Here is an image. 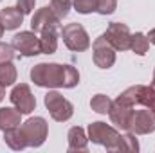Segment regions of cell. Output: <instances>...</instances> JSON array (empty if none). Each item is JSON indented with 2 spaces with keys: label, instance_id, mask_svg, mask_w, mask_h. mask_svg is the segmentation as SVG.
I'll list each match as a JSON object with an SVG mask.
<instances>
[{
  "label": "cell",
  "instance_id": "cell-5",
  "mask_svg": "<svg viewBox=\"0 0 155 153\" xmlns=\"http://www.w3.org/2000/svg\"><path fill=\"white\" fill-rule=\"evenodd\" d=\"M25 141H27V146L31 148H38L45 142L47 139V133H49V126H47V121L43 117H31L27 119L22 126H20Z\"/></svg>",
  "mask_w": 155,
  "mask_h": 153
},
{
  "label": "cell",
  "instance_id": "cell-25",
  "mask_svg": "<svg viewBox=\"0 0 155 153\" xmlns=\"http://www.w3.org/2000/svg\"><path fill=\"white\" fill-rule=\"evenodd\" d=\"M117 7V0H97V11L99 15L107 16V15H112Z\"/></svg>",
  "mask_w": 155,
  "mask_h": 153
},
{
  "label": "cell",
  "instance_id": "cell-1",
  "mask_svg": "<svg viewBox=\"0 0 155 153\" xmlns=\"http://www.w3.org/2000/svg\"><path fill=\"white\" fill-rule=\"evenodd\" d=\"M31 81L41 88H74L79 83V72L72 65L38 63L31 69Z\"/></svg>",
  "mask_w": 155,
  "mask_h": 153
},
{
  "label": "cell",
  "instance_id": "cell-14",
  "mask_svg": "<svg viewBox=\"0 0 155 153\" xmlns=\"http://www.w3.org/2000/svg\"><path fill=\"white\" fill-rule=\"evenodd\" d=\"M61 27L60 25H49L40 31V47L41 54H52L58 49V38H60Z\"/></svg>",
  "mask_w": 155,
  "mask_h": 153
},
{
  "label": "cell",
  "instance_id": "cell-21",
  "mask_svg": "<svg viewBox=\"0 0 155 153\" xmlns=\"http://www.w3.org/2000/svg\"><path fill=\"white\" fill-rule=\"evenodd\" d=\"M130 49L137 54V56H144L150 49V40L146 34L143 33H135L132 34V43H130Z\"/></svg>",
  "mask_w": 155,
  "mask_h": 153
},
{
  "label": "cell",
  "instance_id": "cell-10",
  "mask_svg": "<svg viewBox=\"0 0 155 153\" xmlns=\"http://www.w3.org/2000/svg\"><path fill=\"white\" fill-rule=\"evenodd\" d=\"M128 132H132V133H135V135L153 133L155 132V112H152L150 108L134 110L132 119H130Z\"/></svg>",
  "mask_w": 155,
  "mask_h": 153
},
{
  "label": "cell",
  "instance_id": "cell-8",
  "mask_svg": "<svg viewBox=\"0 0 155 153\" xmlns=\"http://www.w3.org/2000/svg\"><path fill=\"white\" fill-rule=\"evenodd\" d=\"M9 97H11V103L15 105V108H16L22 115L31 114V112L36 108V99H35V96H33V92H31V86H29L27 83L16 85V86L11 90Z\"/></svg>",
  "mask_w": 155,
  "mask_h": 153
},
{
  "label": "cell",
  "instance_id": "cell-16",
  "mask_svg": "<svg viewBox=\"0 0 155 153\" xmlns=\"http://www.w3.org/2000/svg\"><path fill=\"white\" fill-rule=\"evenodd\" d=\"M67 141H69V151H87L88 148V135L79 126H72L69 130Z\"/></svg>",
  "mask_w": 155,
  "mask_h": 153
},
{
  "label": "cell",
  "instance_id": "cell-4",
  "mask_svg": "<svg viewBox=\"0 0 155 153\" xmlns=\"http://www.w3.org/2000/svg\"><path fill=\"white\" fill-rule=\"evenodd\" d=\"M61 38L63 43L67 45V49L74 50V52H81V50H87L90 47V38H88V33L85 31V27L81 24H67L65 27H61Z\"/></svg>",
  "mask_w": 155,
  "mask_h": 153
},
{
  "label": "cell",
  "instance_id": "cell-9",
  "mask_svg": "<svg viewBox=\"0 0 155 153\" xmlns=\"http://www.w3.org/2000/svg\"><path fill=\"white\" fill-rule=\"evenodd\" d=\"M103 34H105V38L110 41V45L116 50H128L130 49L132 33H130V29H128L126 24L112 22V24H108V27H107V31Z\"/></svg>",
  "mask_w": 155,
  "mask_h": 153
},
{
  "label": "cell",
  "instance_id": "cell-32",
  "mask_svg": "<svg viewBox=\"0 0 155 153\" xmlns=\"http://www.w3.org/2000/svg\"><path fill=\"white\" fill-rule=\"evenodd\" d=\"M0 2H2V0H0Z\"/></svg>",
  "mask_w": 155,
  "mask_h": 153
},
{
  "label": "cell",
  "instance_id": "cell-27",
  "mask_svg": "<svg viewBox=\"0 0 155 153\" xmlns=\"http://www.w3.org/2000/svg\"><path fill=\"white\" fill-rule=\"evenodd\" d=\"M35 4H36V0H16V7L24 13V15H29V13H33V9H35Z\"/></svg>",
  "mask_w": 155,
  "mask_h": 153
},
{
  "label": "cell",
  "instance_id": "cell-19",
  "mask_svg": "<svg viewBox=\"0 0 155 153\" xmlns=\"http://www.w3.org/2000/svg\"><path fill=\"white\" fill-rule=\"evenodd\" d=\"M114 151H126V153H137L139 151V142L135 139V133H126V135H121L119 142H117L116 150Z\"/></svg>",
  "mask_w": 155,
  "mask_h": 153
},
{
  "label": "cell",
  "instance_id": "cell-17",
  "mask_svg": "<svg viewBox=\"0 0 155 153\" xmlns=\"http://www.w3.org/2000/svg\"><path fill=\"white\" fill-rule=\"evenodd\" d=\"M4 142H5L11 150H15V151H20V150L27 148V141H25V137H24L20 126L4 130Z\"/></svg>",
  "mask_w": 155,
  "mask_h": 153
},
{
  "label": "cell",
  "instance_id": "cell-26",
  "mask_svg": "<svg viewBox=\"0 0 155 153\" xmlns=\"http://www.w3.org/2000/svg\"><path fill=\"white\" fill-rule=\"evenodd\" d=\"M15 47L9 45V43H4L0 41V63H7V61H13L15 60Z\"/></svg>",
  "mask_w": 155,
  "mask_h": 153
},
{
  "label": "cell",
  "instance_id": "cell-3",
  "mask_svg": "<svg viewBox=\"0 0 155 153\" xmlns=\"http://www.w3.org/2000/svg\"><path fill=\"white\" fill-rule=\"evenodd\" d=\"M43 103H45V106H47L51 117H52L54 121H58V122H65V121H69V119L74 115V106H72V103H71L69 99H65V97H63L60 92H56V90H49V92L45 94V97H43Z\"/></svg>",
  "mask_w": 155,
  "mask_h": 153
},
{
  "label": "cell",
  "instance_id": "cell-29",
  "mask_svg": "<svg viewBox=\"0 0 155 153\" xmlns=\"http://www.w3.org/2000/svg\"><path fill=\"white\" fill-rule=\"evenodd\" d=\"M4 97H5V86H2V85H0V103L4 101Z\"/></svg>",
  "mask_w": 155,
  "mask_h": 153
},
{
  "label": "cell",
  "instance_id": "cell-23",
  "mask_svg": "<svg viewBox=\"0 0 155 153\" xmlns=\"http://www.w3.org/2000/svg\"><path fill=\"white\" fill-rule=\"evenodd\" d=\"M71 5H72V0H51V9L54 11V15L60 20L67 18V15L71 11Z\"/></svg>",
  "mask_w": 155,
  "mask_h": 153
},
{
  "label": "cell",
  "instance_id": "cell-22",
  "mask_svg": "<svg viewBox=\"0 0 155 153\" xmlns=\"http://www.w3.org/2000/svg\"><path fill=\"white\" fill-rule=\"evenodd\" d=\"M110 106H112V101H110V97L105 96V94H96V96L90 99V108H92L94 112L101 114V115L108 114Z\"/></svg>",
  "mask_w": 155,
  "mask_h": 153
},
{
  "label": "cell",
  "instance_id": "cell-31",
  "mask_svg": "<svg viewBox=\"0 0 155 153\" xmlns=\"http://www.w3.org/2000/svg\"><path fill=\"white\" fill-rule=\"evenodd\" d=\"M152 86L155 88V70H153V81H152Z\"/></svg>",
  "mask_w": 155,
  "mask_h": 153
},
{
  "label": "cell",
  "instance_id": "cell-20",
  "mask_svg": "<svg viewBox=\"0 0 155 153\" xmlns=\"http://www.w3.org/2000/svg\"><path fill=\"white\" fill-rule=\"evenodd\" d=\"M16 76H18L16 67H15L11 61L0 63V85H2V86H11V85L16 81Z\"/></svg>",
  "mask_w": 155,
  "mask_h": 153
},
{
  "label": "cell",
  "instance_id": "cell-12",
  "mask_svg": "<svg viewBox=\"0 0 155 153\" xmlns=\"http://www.w3.org/2000/svg\"><path fill=\"white\" fill-rule=\"evenodd\" d=\"M134 108H135V106H134L132 103H128L126 99H123V97L119 96L116 101H112V106H110V110H108L110 121H112L116 126H119L121 130H126V132H128Z\"/></svg>",
  "mask_w": 155,
  "mask_h": 153
},
{
  "label": "cell",
  "instance_id": "cell-6",
  "mask_svg": "<svg viewBox=\"0 0 155 153\" xmlns=\"http://www.w3.org/2000/svg\"><path fill=\"white\" fill-rule=\"evenodd\" d=\"M92 58L96 67L99 69H110L116 63V49L110 45V41L105 38V34H101L99 38L94 40L92 43Z\"/></svg>",
  "mask_w": 155,
  "mask_h": 153
},
{
  "label": "cell",
  "instance_id": "cell-11",
  "mask_svg": "<svg viewBox=\"0 0 155 153\" xmlns=\"http://www.w3.org/2000/svg\"><path fill=\"white\" fill-rule=\"evenodd\" d=\"M11 45H13L15 50L20 52L22 56H36V54H41L40 38L36 36L35 31H22V33L15 34Z\"/></svg>",
  "mask_w": 155,
  "mask_h": 153
},
{
  "label": "cell",
  "instance_id": "cell-30",
  "mask_svg": "<svg viewBox=\"0 0 155 153\" xmlns=\"http://www.w3.org/2000/svg\"><path fill=\"white\" fill-rule=\"evenodd\" d=\"M4 31H5V29H4V25H2V22H0V38H2V34H4Z\"/></svg>",
  "mask_w": 155,
  "mask_h": 153
},
{
  "label": "cell",
  "instance_id": "cell-2",
  "mask_svg": "<svg viewBox=\"0 0 155 153\" xmlns=\"http://www.w3.org/2000/svg\"><path fill=\"white\" fill-rule=\"evenodd\" d=\"M121 139V133L117 132L116 128L108 126L107 122H101V121H96V122H90L88 124V141H92L94 144H99V146H105L108 151H114Z\"/></svg>",
  "mask_w": 155,
  "mask_h": 153
},
{
  "label": "cell",
  "instance_id": "cell-24",
  "mask_svg": "<svg viewBox=\"0 0 155 153\" xmlns=\"http://www.w3.org/2000/svg\"><path fill=\"white\" fill-rule=\"evenodd\" d=\"M72 5L81 15H90V13L97 11V0H74Z\"/></svg>",
  "mask_w": 155,
  "mask_h": 153
},
{
  "label": "cell",
  "instance_id": "cell-15",
  "mask_svg": "<svg viewBox=\"0 0 155 153\" xmlns=\"http://www.w3.org/2000/svg\"><path fill=\"white\" fill-rule=\"evenodd\" d=\"M0 22L5 31H15L24 22V13L18 7H4L0 11Z\"/></svg>",
  "mask_w": 155,
  "mask_h": 153
},
{
  "label": "cell",
  "instance_id": "cell-13",
  "mask_svg": "<svg viewBox=\"0 0 155 153\" xmlns=\"http://www.w3.org/2000/svg\"><path fill=\"white\" fill-rule=\"evenodd\" d=\"M60 18L54 15V11L51 9V5H43L41 9H38L33 18H31V29L35 33H40L41 29L49 27V25H60Z\"/></svg>",
  "mask_w": 155,
  "mask_h": 153
},
{
  "label": "cell",
  "instance_id": "cell-18",
  "mask_svg": "<svg viewBox=\"0 0 155 153\" xmlns=\"http://www.w3.org/2000/svg\"><path fill=\"white\" fill-rule=\"evenodd\" d=\"M20 117L22 114L16 108H0V130H9V128H16L20 126Z\"/></svg>",
  "mask_w": 155,
  "mask_h": 153
},
{
  "label": "cell",
  "instance_id": "cell-28",
  "mask_svg": "<svg viewBox=\"0 0 155 153\" xmlns=\"http://www.w3.org/2000/svg\"><path fill=\"white\" fill-rule=\"evenodd\" d=\"M148 40H150V43H153L155 45V29H152V31L148 33Z\"/></svg>",
  "mask_w": 155,
  "mask_h": 153
},
{
  "label": "cell",
  "instance_id": "cell-7",
  "mask_svg": "<svg viewBox=\"0 0 155 153\" xmlns=\"http://www.w3.org/2000/svg\"><path fill=\"white\" fill-rule=\"evenodd\" d=\"M123 99H126L128 103L135 105H143L144 108H150L152 112H155V88L153 86H144V85H135L126 88L121 94Z\"/></svg>",
  "mask_w": 155,
  "mask_h": 153
}]
</instances>
